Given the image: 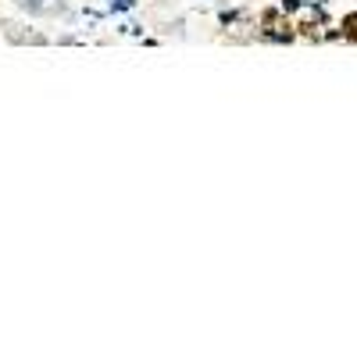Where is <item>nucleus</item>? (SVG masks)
<instances>
[{"label":"nucleus","mask_w":357,"mask_h":357,"mask_svg":"<svg viewBox=\"0 0 357 357\" xmlns=\"http://www.w3.org/2000/svg\"><path fill=\"white\" fill-rule=\"evenodd\" d=\"M132 4V0H114V8H129Z\"/></svg>","instance_id":"1"}]
</instances>
